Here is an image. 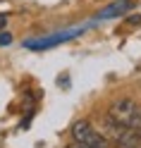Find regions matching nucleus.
Masks as SVG:
<instances>
[{
	"label": "nucleus",
	"instance_id": "f257e3e1",
	"mask_svg": "<svg viewBox=\"0 0 141 148\" xmlns=\"http://www.w3.org/2000/svg\"><path fill=\"white\" fill-rule=\"evenodd\" d=\"M108 117L112 122H117L122 127H129V129H136L141 132V105L131 98H117L112 100L110 108H108Z\"/></svg>",
	"mask_w": 141,
	"mask_h": 148
},
{
	"label": "nucleus",
	"instance_id": "f03ea898",
	"mask_svg": "<svg viewBox=\"0 0 141 148\" xmlns=\"http://www.w3.org/2000/svg\"><path fill=\"white\" fill-rule=\"evenodd\" d=\"M69 134H72V138L77 143H84V146H89V148H110L108 136L103 134V132H98V129H93L86 119H77V122L72 124Z\"/></svg>",
	"mask_w": 141,
	"mask_h": 148
},
{
	"label": "nucleus",
	"instance_id": "7ed1b4c3",
	"mask_svg": "<svg viewBox=\"0 0 141 148\" xmlns=\"http://www.w3.org/2000/svg\"><path fill=\"white\" fill-rule=\"evenodd\" d=\"M103 129H105L108 141H115L117 148H141V132H136V129L122 127L117 122H112L110 117H108V122L103 124Z\"/></svg>",
	"mask_w": 141,
	"mask_h": 148
},
{
	"label": "nucleus",
	"instance_id": "20e7f679",
	"mask_svg": "<svg viewBox=\"0 0 141 148\" xmlns=\"http://www.w3.org/2000/svg\"><path fill=\"white\" fill-rule=\"evenodd\" d=\"M131 7H134V3H129V0H117L115 5H110L108 10H103L98 17H100V19H108V17H120V14L129 12Z\"/></svg>",
	"mask_w": 141,
	"mask_h": 148
},
{
	"label": "nucleus",
	"instance_id": "39448f33",
	"mask_svg": "<svg viewBox=\"0 0 141 148\" xmlns=\"http://www.w3.org/2000/svg\"><path fill=\"white\" fill-rule=\"evenodd\" d=\"M7 43H12V36L10 34H0V45H7Z\"/></svg>",
	"mask_w": 141,
	"mask_h": 148
},
{
	"label": "nucleus",
	"instance_id": "423d86ee",
	"mask_svg": "<svg viewBox=\"0 0 141 148\" xmlns=\"http://www.w3.org/2000/svg\"><path fill=\"white\" fill-rule=\"evenodd\" d=\"M65 148H89V146H84V143H77V141H72L69 146H65Z\"/></svg>",
	"mask_w": 141,
	"mask_h": 148
}]
</instances>
